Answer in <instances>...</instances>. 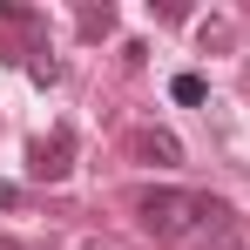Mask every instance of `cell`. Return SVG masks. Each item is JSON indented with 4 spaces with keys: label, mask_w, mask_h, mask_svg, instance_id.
I'll list each match as a JSON object with an SVG mask.
<instances>
[{
    "label": "cell",
    "mask_w": 250,
    "mask_h": 250,
    "mask_svg": "<svg viewBox=\"0 0 250 250\" xmlns=\"http://www.w3.org/2000/svg\"><path fill=\"white\" fill-rule=\"evenodd\" d=\"M135 156H142V163H163V169H176V163H183V142H176L169 128H142V135H135Z\"/></svg>",
    "instance_id": "3"
},
{
    "label": "cell",
    "mask_w": 250,
    "mask_h": 250,
    "mask_svg": "<svg viewBox=\"0 0 250 250\" xmlns=\"http://www.w3.org/2000/svg\"><path fill=\"white\" fill-rule=\"evenodd\" d=\"M0 250H27V244H14V237H0Z\"/></svg>",
    "instance_id": "8"
},
{
    "label": "cell",
    "mask_w": 250,
    "mask_h": 250,
    "mask_svg": "<svg viewBox=\"0 0 250 250\" xmlns=\"http://www.w3.org/2000/svg\"><path fill=\"white\" fill-rule=\"evenodd\" d=\"M108 27H115V14H108V7H102V14H95V7H82V34H88V41H102Z\"/></svg>",
    "instance_id": "4"
},
{
    "label": "cell",
    "mask_w": 250,
    "mask_h": 250,
    "mask_svg": "<svg viewBox=\"0 0 250 250\" xmlns=\"http://www.w3.org/2000/svg\"><path fill=\"white\" fill-rule=\"evenodd\" d=\"M21 203V189H14V183H0V209H14Z\"/></svg>",
    "instance_id": "6"
},
{
    "label": "cell",
    "mask_w": 250,
    "mask_h": 250,
    "mask_svg": "<svg viewBox=\"0 0 250 250\" xmlns=\"http://www.w3.org/2000/svg\"><path fill=\"white\" fill-rule=\"evenodd\" d=\"M135 216H142V230L149 237H163V244H176V237H189V230H216L223 237V223H230V209L216 203V196H189V189H142L135 196Z\"/></svg>",
    "instance_id": "1"
},
{
    "label": "cell",
    "mask_w": 250,
    "mask_h": 250,
    "mask_svg": "<svg viewBox=\"0 0 250 250\" xmlns=\"http://www.w3.org/2000/svg\"><path fill=\"white\" fill-rule=\"evenodd\" d=\"M216 250H244V244H237V237H216Z\"/></svg>",
    "instance_id": "7"
},
{
    "label": "cell",
    "mask_w": 250,
    "mask_h": 250,
    "mask_svg": "<svg viewBox=\"0 0 250 250\" xmlns=\"http://www.w3.org/2000/svg\"><path fill=\"white\" fill-rule=\"evenodd\" d=\"M169 95H176V102H203V75H176Z\"/></svg>",
    "instance_id": "5"
},
{
    "label": "cell",
    "mask_w": 250,
    "mask_h": 250,
    "mask_svg": "<svg viewBox=\"0 0 250 250\" xmlns=\"http://www.w3.org/2000/svg\"><path fill=\"white\" fill-rule=\"evenodd\" d=\"M68 169H75V135H68V128L27 142V176H34V183H61Z\"/></svg>",
    "instance_id": "2"
}]
</instances>
